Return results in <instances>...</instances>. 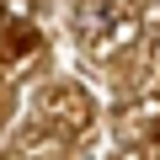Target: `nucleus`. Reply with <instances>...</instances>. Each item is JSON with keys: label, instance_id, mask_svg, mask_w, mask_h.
I'll list each match as a JSON object with an SVG mask.
<instances>
[]
</instances>
